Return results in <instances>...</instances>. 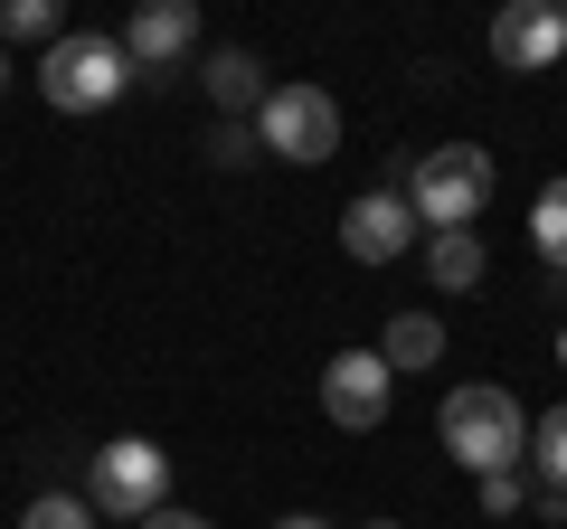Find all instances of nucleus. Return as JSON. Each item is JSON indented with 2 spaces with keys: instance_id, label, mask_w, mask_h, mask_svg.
Segmentation results:
<instances>
[{
  "instance_id": "obj_12",
  "label": "nucleus",
  "mask_w": 567,
  "mask_h": 529,
  "mask_svg": "<svg viewBox=\"0 0 567 529\" xmlns=\"http://www.w3.org/2000/svg\"><path fill=\"white\" fill-rule=\"evenodd\" d=\"M483 237H473V227H435V237H425V274H435V293H473L483 284Z\"/></svg>"
},
{
  "instance_id": "obj_15",
  "label": "nucleus",
  "mask_w": 567,
  "mask_h": 529,
  "mask_svg": "<svg viewBox=\"0 0 567 529\" xmlns=\"http://www.w3.org/2000/svg\"><path fill=\"white\" fill-rule=\"evenodd\" d=\"M0 39H48L58 48L66 29H58V0H0Z\"/></svg>"
},
{
  "instance_id": "obj_23",
  "label": "nucleus",
  "mask_w": 567,
  "mask_h": 529,
  "mask_svg": "<svg viewBox=\"0 0 567 529\" xmlns=\"http://www.w3.org/2000/svg\"><path fill=\"white\" fill-rule=\"evenodd\" d=\"M0 85H10V58H0Z\"/></svg>"
},
{
  "instance_id": "obj_24",
  "label": "nucleus",
  "mask_w": 567,
  "mask_h": 529,
  "mask_svg": "<svg viewBox=\"0 0 567 529\" xmlns=\"http://www.w3.org/2000/svg\"><path fill=\"white\" fill-rule=\"evenodd\" d=\"M558 360H567V331H558Z\"/></svg>"
},
{
  "instance_id": "obj_3",
  "label": "nucleus",
  "mask_w": 567,
  "mask_h": 529,
  "mask_svg": "<svg viewBox=\"0 0 567 529\" xmlns=\"http://www.w3.org/2000/svg\"><path fill=\"white\" fill-rule=\"evenodd\" d=\"M123 85H133V58H123L114 29H66V39L39 58V95H48V114H104Z\"/></svg>"
},
{
  "instance_id": "obj_1",
  "label": "nucleus",
  "mask_w": 567,
  "mask_h": 529,
  "mask_svg": "<svg viewBox=\"0 0 567 529\" xmlns=\"http://www.w3.org/2000/svg\"><path fill=\"white\" fill-rule=\"evenodd\" d=\"M435 435H445V454L483 483V473H520V454H529V407L511 397L502 378H464L445 397V416H435Z\"/></svg>"
},
{
  "instance_id": "obj_10",
  "label": "nucleus",
  "mask_w": 567,
  "mask_h": 529,
  "mask_svg": "<svg viewBox=\"0 0 567 529\" xmlns=\"http://www.w3.org/2000/svg\"><path fill=\"white\" fill-rule=\"evenodd\" d=\"M199 76H208V104H218L227 123H256V104L275 95V85H265V58H256V48H208Z\"/></svg>"
},
{
  "instance_id": "obj_20",
  "label": "nucleus",
  "mask_w": 567,
  "mask_h": 529,
  "mask_svg": "<svg viewBox=\"0 0 567 529\" xmlns=\"http://www.w3.org/2000/svg\"><path fill=\"white\" fill-rule=\"evenodd\" d=\"M142 529H208V510H171V501H162V510H152Z\"/></svg>"
},
{
  "instance_id": "obj_19",
  "label": "nucleus",
  "mask_w": 567,
  "mask_h": 529,
  "mask_svg": "<svg viewBox=\"0 0 567 529\" xmlns=\"http://www.w3.org/2000/svg\"><path fill=\"white\" fill-rule=\"evenodd\" d=\"M529 510H539V520L558 529V520H567V491H558V483H539V491H529Z\"/></svg>"
},
{
  "instance_id": "obj_17",
  "label": "nucleus",
  "mask_w": 567,
  "mask_h": 529,
  "mask_svg": "<svg viewBox=\"0 0 567 529\" xmlns=\"http://www.w3.org/2000/svg\"><path fill=\"white\" fill-rule=\"evenodd\" d=\"M256 123H218V133H208V162H218V170H246V162H256Z\"/></svg>"
},
{
  "instance_id": "obj_8",
  "label": "nucleus",
  "mask_w": 567,
  "mask_h": 529,
  "mask_svg": "<svg viewBox=\"0 0 567 529\" xmlns=\"http://www.w3.org/2000/svg\"><path fill=\"white\" fill-rule=\"evenodd\" d=\"M492 58H502L511 76L558 66V58H567V10H558V0H511L502 20H492Z\"/></svg>"
},
{
  "instance_id": "obj_9",
  "label": "nucleus",
  "mask_w": 567,
  "mask_h": 529,
  "mask_svg": "<svg viewBox=\"0 0 567 529\" xmlns=\"http://www.w3.org/2000/svg\"><path fill=\"white\" fill-rule=\"evenodd\" d=\"M123 58L133 66H181L189 48H199V10L189 0H152V10H133V29H114Z\"/></svg>"
},
{
  "instance_id": "obj_13",
  "label": "nucleus",
  "mask_w": 567,
  "mask_h": 529,
  "mask_svg": "<svg viewBox=\"0 0 567 529\" xmlns=\"http://www.w3.org/2000/svg\"><path fill=\"white\" fill-rule=\"evenodd\" d=\"M529 246H539V264H558V274H567V170L529 199Z\"/></svg>"
},
{
  "instance_id": "obj_11",
  "label": "nucleus",
  "mask_w": 567,
  "mask_h": 529,
  "mask_svg": "<svg viewBox=\"0 0 567 529\" xmlns=\"http://www.w3.org/2000/svg\"><path fill=\"white\" fill-rule=\"evenodd\" d=\"M379 360H388V378H416V369H435V360H445V322H435V312H388Z\"/></svg>"
},
{
  "instance_id": "obj_16",
  "label": "nucleus",
  "mask_w": 567,
  "mask_h": 529,
  "mask_svg": "<svg viewBox=\"0 0 567 529\" xmlns=\"http://www.w3.org/2000/svg\"><path fill=\"white\" fill-rule=\"evenodd\" d=\"M20 529H95V510H85V491H39L20 510Z\"/></svg>"
},
{
  "instance_id": "obj_5",
  "label": "nucleus",
  "mask_w": 567,
  "mask_h": 529,
  "mask_svg": "<svg viewBox=\"0 0 567 529\" xmlns=\"http://www.w3.org/2000/svg\"><path fill=\"white\" fill-rule=\"evenodd\" d=\"M256 143L275 152V162L312 170V162H331V152H341V104H331L322 85H275V95L256 104Z\"/></svg>"
},
{
  "instance_id": "obj_2",
  "label": "nucleus",
  "mask_w": 567,
  "mask_h": 529,
  "mask_svg": "<svg viewBox=\"0 0 567 529\" xmlns=\"http://www.w3.org/2000/svg\"><path fill=\"white\" fill-rule=\"evenodd\" d=\"M406 208H416V227L435 237V227H473L492 208V189H502V170H492V152L483 143H435V152H416L406 162Z\"/></svg>"
},
{
  "instance_id": "obj_7",
  "label": "nucleus",
  "mask_w": 567,
  "mask_h": 529,
  "mask_svg": "<svg viewBox=\"0 0 567 529\" xmlns=\"http://www.w3.org/2000/svg\"><path fill=\"white\" fill-rule=\"evenodd\" d=\"M341 246H350V264H398L406 246H416V208H406V189H360V199L341 208Z\"/></svg>"
},
{
  "instance_id": "obj_18",
  "label": "nucleus",
  "mask_w": 567,
  "mask_h": 529,
  "mask_svg": "<svg viewBox=\"0 0 567 529\" xmlns=\"http://www.w3.org/2000/svg\"><path fill=\"white\" fill-rule=\"evenodd\" d=\"M520 501H529V483H520V473H483V520H511Z\"/></svg>"
},
{
  "instance_id": "obj_6",
  "label": "nucleus",
  "mask_w": 567,
  "mask_h": 529,
  "mask_svg": "<svg viewBox=\"0 0 567 529\" xmlns=\"http://www.w3.org/2000/svg\"><path fill=\"white\" fill-rule=\"evenodd\" d=\"M388 397H398V378H388L379 350H331V360H322V416L341 435H369L388 416Z\"/></svg>"
},
{
  "instance_id": "obj_22",
  "label": "nucleus",
  "mask_w": 567,
  "mask_h": 529,
  "mask_svg": "<svg viewBox=\"0 0 567 529\" xmlns=\"http://www.w3.org/2000/svg\"><path fill=\"white\" fill-rule=\"evenodd\" d=\"M360 529H398V520H360Z\"/></svg>"
},
{
  "instance_id": "obj_14",
  "label": "nucleus",
  "mask_w": 567,
  "mask_h": 529,
  "mask_svg": "<svg viewBox=\"0 0 567 529\" xmlns=\"http://www.w3.org/2000/svg\"><path fill=\"white\" fill-rule=\"evenodd\" d=\"M529 464H539V483H558V491H567V407L529 416Z\"/></svg>"
},
{
  "instance_id": "obj_4",
  "label": "nucleus",
  "mask_w": 567,
  "mask_h": 529,
  "mask_svg": "<svg viewBox=\"0 0 567 529\" xmlns=\"http://www.w3.org/2000/svg\"><path fill=\"white\" fill-rule=\"evenodd\" d=\"M171 501V454L152 445V435H114V445L85 454V510L95 520H152V510Z\"/></svg>"
},
{
  "instance_id": "obj_21",
  "label": "nucleus",
  "mask_w": 567,
  "mask_h": 529,
  "mask_svg": "<svg viewBox=\"0 0 567 529\" xmlns=\"http://www.w3.org/2000/svg\"><path fill=\"white\" fill-rule=\"evenodd\" d=\"M275 529H331V520H322V510H284Z\"/></svg>"
}]
</instances>
